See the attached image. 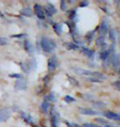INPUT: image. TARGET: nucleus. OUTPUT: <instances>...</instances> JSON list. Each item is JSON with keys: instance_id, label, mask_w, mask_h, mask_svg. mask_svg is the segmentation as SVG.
Segmentation results:
<instances>
[{"instance_id": "obj_1", "label": "nucleus", "mask_w": 120, "mask_h": 127, "mask_svg": "<svg viewBox=\"0 0 120 127\" xmlns=\"http://www.w3.org/2000/svg\"><path fill=\"white\" fill-rule=\"evenodd\" d=\"M74 71L79 75L87 76L88 78H96V79L100 80V81L105 79V76H104L103 73H101L99 72H94V71L83 69V68H74Z\"/></svg>"}, {"instance_id": "obj_2", "label": "nucleus", "mask_w": 120, "mask_h": 127, "mask_svg": "<svg viewBox=\"0 0 120 127\" xmlns=\"http://www.w3.org/2000/svg\"><path fill=\"white\" fill-rule=\"evenodd\" d=\"M40 46L45 52L50 53L56 48V43L49 38L43 36L40 40Z\"/></svg>"}, {"instance_id": "obj_3", "label": "nucleus", "mask_w": 120, "mask_h": 127, "mask_svg": "<svg viewBox=\"0 0 120 127\" xmlns=\"http://www.w3.org/2000/svg\"><path fill=\"white\" fill-rule=\"evenodd\" d=\"M58 65V60L56 55L51 56L48 60V71H53L56 69Z\"/></svg>"}, {"instance_id": "obj_4", "label": "nucleus", "mask_w": 120, "mask_h": 127, "mask_svg": "<svg viewBox=\"0 0 120 127\" xmlns=\"http://www.w3.org/2000/svg\"><path fill=\"white\" fill-rule=\"evenodd\" d=\"M34 11L35 15L37 16V17L40 20H44L45 17V13L44 9L42 8V6H40V4H35L34 6Z\"/></svg>"}, {"instance_id": "obj_5", "label": "nucleus", "mask_w": 120, "mask_h": 127, "mask_svg": "<svg viewBox=\"0 0 120 127\" xmlns=\"http://www.w3.org/2000/svg\"><path fill=\"white\" fill-rule=\"evenodd\" d=\"M11 116V111L8 108H2L0 110V122L8 120V118Z\"/></svg>"}, {"instance_id": "obj_6", "label": "nucleus", "mask_w": 120, "mask_h": 127, "mask_svg": "<svg viewBox=\"0 0 120 127\" xmlns=\"http://www.w3.org/2000/svg\"><path fill=\"white\" fill-rule=\"evenodd\" d=\"M51 126L52 127H58V121H59V115L56 111L52 110L51 111Z\"/></svg>"}, {"instance_id": "obj_7", "label": "nucleus", "mask_w": 120, "mask_h": 127, "mask_svg": "<svg viewBox=\"0 0 120 127\" xmlns=\"http://www.w3.org/2000/svg\"><path fill=\"white\" fill-rule=\"evenodd\" d=\"M27 87V82L26 80L24 79V78H20V79H17L16 83H15V88H17V90L22 91V90H25Z\"/></svg>"}, {"instance_id": "obj_8", "label": "nucleus", "mask_w": 120, "mask_h": 127, "mask_svg": "<svg viewBox=\"0 0 120 127\" xmlns=\"http://www.w3.org/2000/svg\"><path fill=\"white\" fill-rule=\"evenodd\" d=\"M79 112L81 115H85V116H96L99 115V112L96 111L95 110H92L91 108H84V107H80L79 108Z\"/></svg>"}, {"instance_id": "obj_9", "label": "nucleus", "mask_w": 120, "mask_h": 127, "mask_svg": "<svg viewBox=\"0 0 120 127\" xmlns=\"http://www.w3.org/2000/svg\"><path fill=\"white\" fill-rule=\"evenodd\" d=\"M104 116L109 119V120H112V121H119L120 122V114L113 112V111H106L104 113Z\"/></svg>"}, {"instance_id": "obj_10", "label": "nucleus", "mask_w": 120, "mask_h": 127, "mask_svg": "<svg viewBox=\"0 0 120 127\" xmlns=\"http://www.w3.org/2000/svg\"><path fill=\"white\" fill-rule=\"evenodd\" d=\"M45 13H47L48 17H52L53 15H54L57 13V9L56 7L53 6V4L51 3H48L45 7Z\"/></svg>"}, {"instance_id": "obj_11", "label": "nucleus", "mask_w": 120, "mask_h": 127, "mask_svg": "<svg viewBox=\"0 0 120 127\" xmlns=\"http://www.w3.org/2000/svg\"><path fill=\"white\" fill-rule=\"evenodd\" d=\"M99 32L101 35H106L109 32V23L106 21H103L99 27Z\"/></svg>"}, {"instance_id": "obj_12", "label": "nucleus", "mask_w": 120, "mask_h": 127, "mask_svg": "<svg viewBox=\"0 0 120 127\" xmlns=\"http://www.w3.org/2000/svg\"><path fill=\"white\" fill-rule=\"evenodd\" d=\"M111 51L112 50H104V51H102L100 53V55H99V57H100V59L103 60V61H106V60H108V59L110 56V54H111Z\"/></svg>"}, {"instance_id": "obj_13", "label": "nucleus", "mask_w": 120, "mask_h": 127, "mask_svg": "<svg viewBox=\"0 0 120 127\" xmlns=\"http://www.w3.org/2000/svg\"><path fill=\"white\" fill-rule=\"evenodd\" d=\"M81 51L86 56H87L88 58H92L95 55V52L93 51L92 50L89 49V48H86V47H81Z\"/></svg>"}, {"instance_id": "obj_14", "label": "nucleus", "mask_w": 120, "mask_h": 127, "mask_svg": "<svg viewBox=\"0 0 120 127\" xmlns=\"http://www.w3.org/2000/svg\"><path fill=\"white\" fill-rule=\"evenodd\" d=\"M96 44L97 46L99 47H104V45H106L105 42V38L103 35H99V36L96 40Z\"/></svg>"}, {"instance_id": "obj_15", "label": "nucleus", "mask_w": 120, "mask_h": 127, "mask_svg": "<svg viewBox=\"0 0 120 127\" xmlns=\"http://www.w3.org/2000/svg\"><path fill=\"white\" fill-rule=\"evenodd\" d=\"M24 48L28 54H32L33 53V46L28 40H25L24 41Z\"/></svg>"}, {"instance_id": "obj_16", "label": "nucleus", "mask_w": 120, "mask_h": 127, "mask_svg": "<svg viewBox=\"0 0 120 127\" xmlns=\"http://www.w3.org/2000/svg\"><path fill=\"white\" fill-rule=\"evenodd\" d=\"M65 47L68 50H76L79 49V46L73 42H67L64 44Z\"/></svg>"}, {"instance_id": "obj_17", "label": "nucleus", "mask_w": 120, "mask_h": 127, "mask_svg": "<svg viewBox=\"0 0 120 127\" xmlns=\"http://www.w3.org/2000/svg\"><path fill=\"white\" fill-rule=\"evenodd\" d=\"M53 28L54 30V32L57 33V35H60L63 32V26L60 23H58V22L53 25Z\"/></svg>"}, {"instance_id": "obj_18", "label": "nucleus", "mask_w": 120, "mask_h": 127, "mask_svg": "<svg viewBox=\"0 0 120 127\" xmlns=\"http://www.w3.org/2000/svg\"><path fill=\"white\" fill-rule=\"evenodd\" d=\"M21 13L25 17H31L33 14V12L30 7H24L21 11Z\"/></svg>"}, {"instance_id": "obj_19", "label": "nucleus", "mask_w": 120, "mask_h": 127, "mask_svg": "<svg viewBox=\"0 0 120 127\" xmlns=\"http://www.w3.org/2000/svg\"><path fill=\"white\" fill-rule=\"evenodd\" d=\"M22 116L27 123L30 124V125H34V121H33V118L30 115H27V114H25V112H22Z\"/></svg>"}, {"instance_id": "obj_20", "label": "nucleus", "mask_w": 120, "mask_h": 127, "mask_svg": "<svg viewBox=\"0 0 120 127\" xmlns=\"http://www.w3.org/2000/svg\"><path fill=\"white\" fill-rule=\"evenodd\" d=\"M48 108H49V102H48L47 101H44L41 104V109L44 111V113H48Z\"/></svg>"}, {"instance_id": "obj_21", "label": "nucleus", "mask_w": 120, "mask_h": 127, "mask_svg": "<svg viewBox=\"0 0 120 127\" xmlns=\"http://www.w3.org/2000/svg\"><path fill=\"white\" fill-rule=\"evenodd\" d=\"M108 33H109V40H110L111 41H112V45H114V42H115V39H116V37H115V32H114V31L113 29H111Z\"/></svg>"}, {"instance_id": "obj_22", "label": "nucleus", "mask_w": 120, "mask_h": 127, "mask_svg": "<svg viewBox=\"0 0 120 127\" xmlns=\"http://www.w3.org/2000/svg\"><path fill=\"white\" fill-rule=\"evenodd\" d=\"M21 67H22V70H23L25 73H28L30 72V66L29 64L22 63V64H21Z\"/></svg>"}, {"instance_id": "obj_23", "label": "nucleus", "mask_w": 120, "mask_h": 127, "mask_svg": "<svg viewBox=\"0 0 120 127\" xmlns=\"http://www.w3.org/2000/svg\"><path fill=\"white\" fill-rule=\"evenodd\" d=\"M45 101H47L48 102H50V101H55V96L53 93H51L49 95H48L46 97H45Z\"/></svg>"}, {"instance_id": "obj_24", "label": "nucleus", "mask_w": 120, "mask_h": 127, "mask_svg": "<svg viewBox=\"0 0 120 127\" xmlns=\"http://www.w3.org/2000/svg\"><path fill=\"white\" fill-rule=\"evenodd\" d=\"M94 35H95V31H92L91 32H89L87 35H86V37H87V39L89 40V43H91L92 41L93 38H94Z\"/></svg>"}, {"instance_id": "obj_25", "label": "nucleus", "mask_w": 120, "mask_h": 127, "mask_svg": "<svg viewBox=\"0 0 120 127\" xmlns=\"http://www.w3.org/2000/svg\"><path fill=\"white\" fill-rule=\"evenodd\" d=\"M64 101L68 103H71V102L75 101V99H74L73 97H72L71 96H66L64 97Z\"/></svg>"}, {"instance_id": "obj_26", "label": "nucleus", "mask_w": 120, "mask_h": 127, "mask_svg": "<svg viewBox=\"0 0 120 127\" xmlns=\"http://www.w3.org/2000/svg\"><path fill=\"white\" fill-rule=\"evenodd\" d=\"M8 43V40L5 37H0V45H5Z\"/></svg>"}, {"instance_id": "obj_27", "label": "nucleus", "mask_w": 120, "mask_h": 127, "mask_svg": "<svg viewBox=\"0 0 120 127\" xmlns=\"http://www.w3.org/2000/svg\"><path fill=\"white\" fill-rule=\"evenodd\" d=\"M68 78H69V81L71 83H72V84L74 85V86H76V87H78L79 86V83L77 82L76 80H75L74 78H72V77H70V76H68Z\"/></svg>"}, {"instance_id": "obj_28", "label": "nucleus", "mask_w": 120, "mask_h": 127, "mask_svg": "<svg viewBox=\"0 0 120 127\" xmlns=\"http://www.w3.org/2000/svg\"><path fill=\"white\" fill-rule=\"evenodd\" d=\"M113 85L117 90L120 91V80H118V81H116V82H114L113 83Z\"/></svg>"}, {"instance_id": "obj_29", "label": "nucleus", "mask_w": 120, "mask_h": 127, "mask_svg": "<svg viewBox=\"0 0 120 127\" xmlns=\"http://www.w3.org/2000/svg\"><path fill=\"white\" fill-rule=\"evenodd\" d=\"M95 105L96 106H96V107H98V108H104V107H105V105H104V103L100 102V101H99V102H97V103L96 102Z\"/></svg>"}, {"instance_id": "obj_30", "label": "nucleus", "mask_w": 120, "mask_h": 127, "mask_svg": "<svg viewBox=\"0 0 120 127\" xmlns=\"http://www.w3.org/2000/svg\"><path fill=\"white\" fill-rule=\"evenodd\" d=\"M9 76L11 78H16V79H20V78H22V75L19 74V73H14V74H10Z\"/></svg>"}, {"instance_id": "obj_31", "label": "nucleus", "mask_w": 120, "mask_h": 127, "mask_svg": "<svg viewBox=\"0 0 120 127\" xmlns=\"http://www.w3.org/2000/svg\"><path fill=\"white\" fill-rule=\"evenodd\" d=\"M83 127H101L95 125V124H91V123H85L83 125Z\"/></svg>"}, {"instance_id": "obj_32", "label": "nucleus", "mask_w": 120, "mask_h": 127, "mask_svg": "<svg viewBox=\"0 0 120 127\" xmlns=\"http://www.w3.org/2000/svg\"><path fill=\"white\" fill-rule=\"evenodd\" d=\"M60 6H61V9H62L63 11H65L66 8H67V7H66V2L65 1H62V2H61Z\"/></svg>"}, {"instance_id": "obj_33", "label": "nucleus", "mask_w": 120, "mask_h": 127, "mask_svg": "<svg viewBox=\"0 0 120 127\" xmlns=\"http://www.w3.org/2000/svg\"><path fill=\"white\" fill-rule=\"evenodd\" d=\"M88 4H89V2L87 1H83V2H81L80 3V7H85L87 6Z\"/></svg>"}, {"instance_id": "obj_34", "label": "nucleus", "mask_w": 120, "mask_h": 127, "mask_svg": "<svg viewBox=\"0 0 120 127\" xmlns=\"http://www.w3.org/2000/svg\"><path fill=\"white\" fill-rule=\"evenodd\" d=\"M66 124H67L68 127H81L80 126L76 125V124H71V123H68V122H66Z\"/></svg>"}, {"instance_id": "obj_35", "label": "nucleus", "mask_w": 120, "mask_h": 127, "mask_svg": "<svg viewBox=\"0 0 120 127\" xmlns=\"http://www.w3.org/2000/svg\"><path fill=\"white\" fill-rule=\"evenodd\" d=\"M23 35H25L24 34H22V35H13V37H22L23 36Z\"/></svg>"}]
</instances>
